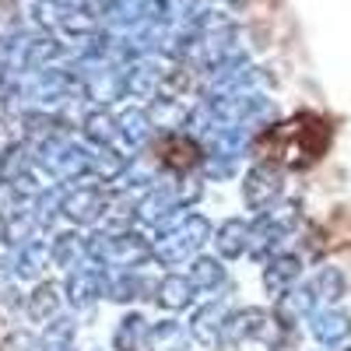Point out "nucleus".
Instances as JSON below:
<instances>
[{"label":"nucleus","instance_id":"obj_1","mask_svg":"<svg viewBox=\"0 0 351 351\" xmlns=\"http://www.w3.org/2000/svg\"><path fill=\"white\" fill-rule=\"evenodd\" d=\"M148 256H152V243L134 228L95 232V236L84 239V260L102 263V267L112 271H137Z\"/></svg>","mask_w":351,"mask_h":351},{"label":"nucleus","instance_id":"obj_2","mask_svg":"<svg viewBox=\"0 0 351 351\" xmlns=\"http://www.w3.org/2000/svg\"><path fill=\"white\" fill-rule=\"evenodd\" d=\"M211 232L215 228L204 215H183L172 228H165L152 243V256L158 263H165V267H176L183 260H193L204 250V243H211Z\"/></svg>","mask_w":351,"mask_h":351},{"label":"nucleus","instance_id":"obj_3","mask_svg":"<svg viewBox=\"0 0 351 351\" xmlns=\"http://www.w3.org/2000/svg\"><path fill=\"white\" fill-rule=\"evenodd\" d=\"M39 165L53 176V180H81V176H88V165H92V152L81 148V144L67 141V137H49L39 144Z\"/></svg>","mask_w":351,"mask_h":351},{"label":"nucleus","instance_id":"obj_4","mask_svg":"<svg viewBox=\"0 0 351 351\" xmlns=\"http://www.w3.org/2000/svg\"><path fill=\"white\" fill-rule=\"evenodd\" d=\"M291 228H295V215L291 211H260V221L253 225V239H250V256L271 260V256L285 253Z\"/></svg>","mask_w":351,"mask_h":351},{"label":"nucleus","instance_id":"obj_5","mask_svg":"<svg viewBox=\"0 0 351 351\" xmlns=\"http://www.w3.org/2000/svg\"><path fill=\"white\" fill-rule=\"evenodd\" d=\"M169 71V56L162 53H144V56H134L120 67V77H123V95H134V99H155L158 88H162V77Z\"/></svg>","mask_w":351,"mask_h":351},{"label":"nucleus","instance_id":"obj_6","mask_svg":"<svg viewBox=\"0 0 351 351\" xmlns=\"http://www.w3.org/2000/svg\"><path fill=\"white\" fill-rule=\"evenodd\" d=\"M278 327V319L271 313H263L256 306H246V309H236V313H228L225 316V327H221V344L225 348H239L246 341H271Z\"/></svg>","mask_w":351,"mask_h":351},{"label":"nucleus","instance_id":"obj_7","mask_svg":"<svg viewBox=\"0 0 351 351\" xmlns=\"http://www.w3.org/2000/svg\"><path fill=\"white\" fill-rule=\"evenodd\" d=\"M285 190V172L274 162H256L243 180V200L250 211H267Z\"/></svg>","mask_w":351,"mask_h":351},{"label":"nucleus","instance_id":"obj_8","mask_svg":"<svg viewBox=\"0 0 351 351\" xmlns=\"http://www.w3.org/2000/svg\"><path fill=\"white\" fill-rule=\"evenodd\" d=\"M256 67L246 60V56H232V60L218 64L208 71L204 84H208V95H225V92H246V88L256 84Z\"/></svg>","mask_w":351,"mask_h":351},{"label":"nucleus","instance_id":"obj_9","mask_svg":"<svg viewBox=\"0 0 351 351\" xmlns=\"http://www.w3.org/2000/svg\"><path fill=\"white\" fill-rule=\"evenodd\" d=\"M60 215L74 225H99L106 218V193L99 186H74L60 197Z\"/></svg>","mask_w":351,"mask_h":351},{"label":"nucleus","instance_id":"obj_10","mask_svg":"<svg viewBox=\"0 0 351 351\" xmlns=\"http://www.w3.org/2000/svg\"><path fill=\"white\" fill-rule=\"evenodd\" d=\"M64 299L77 309V313H92L99 299H106V274L95 267H81L71 271L64 281Z\"/></svg>","mask_w":351,"mask_h":351},{"label":"nucleus","instance_id":"obj_11","mask_svg":"<svg viewBox=\"0 0 351 351\" xmlns=\"http://www.w3.org/2000/svg\"><path fill=\"white\" fill-rule=\"evenodd\" d=\"M309 334L319 341V344H327V348H337L351 337V313L337 309V306H324V309H313L309 316Z\"/></svg>","mask_w":351,"mask_h":351},{"label":"nucleus","instance_id":"obj_12","mask_svg":"<svg viewBox=\"0 0 351 351\" xmlns=\"http://www.w3.org/2000/svg\"><path fill=\"white\" fill-rule=\"evenodd\" d=\"M316 306L319 302H316L309 285H302V288L291 285L288 291H281V295L274 299V319H278V327H295V324H302V319L313 316Z\"/></svg>","mask_w":351,"mask_h":351},{"label":"nucleus","instance_id":"obj_13","mask_svg":"<svg viewBox=\"0 0 351 351\" xmlns=\"http://www.w3.org/2000/svg\"><path fill=\"white\" fill-rule=\"evenodd\" d=\"M250 239H253V225L246 218H228L218 225V232H211V243L221 260H239L243 253H250Z\"/></svg>","mask_w":351,"mask_h":351},{"label":"nucleus","instance_id":"obj_14","mask_svg":"<svg viewBox=\"0 0 351 351\" xmlns=\"http://www.w3.org/2000/svg\"><path fill=\"white\" fill-rule=\"evenodd\" d=\"M302 278V256L295 253H278L267 260V267H263V291L267 295H281V291H288L291 285H299Z\"/></svg>","mask_w":351,"mask_h":351},{"label":"nucleus","instance_id":"obj_15","mask_svg":"<svg viewBox=\"0 0 351 351\" xmlns=\"http://www.w3.org/2000/svg\"><path fill=\"white\" fill-rule=\"evenodd\" d=\"M197 299V288L190 285V278L183 274H169L155 285V302L165 309V313H180V309H190Z\"/></svg>","mask_w":351,"mask_h":351},{"label":"nucleus","instance_id":"obj_16","mask_svg":"<svg viewBox=\"0 0 351 351\" xmlns=\"http://www.w3.org/2000/svg\"><path fill=\"white\" fill-rule=\"evenodd\" d=\"M158 281L152 278H141L137 271H116L112 278H106V299L109 302H134L144 299L148 291H155Z\"/></svg>","mask_w":351,"mask_h":351},{"label":"nucleus","instance_id":"obj_17","mask_svg":"<svg viewBox=\"0 0 351 351\" xmlns=\"http://www.w3.org/2000/svg\"><path fill=\"white\" fill-rule=\"evenodd\" d=\"M225 316H228L225 302H204L193 313V319H190V337L200 341V344H218L221 327H225Z\"/></svg>","mask_w":351,"mask_h":351},{"label":"nucleus","instance_id":"obj_18","mask_svg":"<svg viewBox=\"0 0 351 351\" xmlns=\"http://www.w3.org/2000/svg\"><path fill=\"white\" fill-rule=\"evenodd\" d=\"M152 120H148V109H123L120 116H116V137H120L127 148H144V144L152 141Z\"/></svg>","mask_w":351,"mask_h":351},{"label":"nucleus","instance_id":"obj_19","mask_svg":"<svg viewBox=\"0 0 351 351\" xmlns=\"http://www.w3.org/2000/svg\"><path fill=\"white\" fill-rule=\"evenodd\" d=\"M148 120L155 130H183L186 120H190V106H183V99H165V95H155L152 106H148Z\"/></svg>","mask_w":351,"mask_h":351},{"label":"nucleus","instance_id":"obj_20","mask_svg":"<svg viewBox=\"0 0 351 351\" xmlns=\"http://www.w3.org/2000/svg\"><path fill=\"white\" fill-rule=\"evenodd\" d=\"M60 302H64L60 285L43 281V285L32 291V295L25 299V316L32 319V324H46V319H53L56 313H60Z\"/></svg>","mask_w":351,"mask_h":351},{"label":"nucleus","instance_id":"obj_21","mask_svg":"<svg viewBox=\"0 0 351 351\" xmlns=\"http://www.w3.org/2000/svg\"><path fill=\"white\" fill-rule=\"evenodd\" d=\"M49 267V246L39 239H28L25 246H18L14 253V274L21 281H39Z\"/></svg>","mask_w":351,"mask_h":351},{"label":"nucleus","instance_id":"obj_22","mask_svg":"<svg viewBox=\"0 0 351 351\" xmlns=\"http://www.w3.org/2000/svg\"><path fill=\"white\" fill-rule=\"evenodd\" d=\"M81 134L95 144V148H112L116 144V116L99 106L92 112H84V120H81Z\"/></svg>","mask_w":351,"mask_h":351},{"label":"nucleus","instance_id":"obj_23","mask_svg":"<svg viewBox=\"0 0 351 351\" xmlns=\"http://www.w3.org/2000/svg\"><path fill=\"white\" fill-rule=\"evenodd\" d=\"M144 341H148V351H186L190 334L176 319H158V324L148 327V337Z\"/></svg>","mask_w":351,"mask_h":351},{"label":"nucleus","instance_id":"obj_24","mask_svg":"<svg viewBox=\"0 0 351 351\" xmlns=\"http://www.w3.org/2000/svg\"><path fill=\"white\" fill-rule=\"evenodd\" d=\"M81 260H84V236H77V232H60V236H53L49 263H56L60 271H74Z\"/></svg>","mask_w":351,"mask_h":351},{"label":"nucleus","instance_id":"obj_25","mask_svg":"<svg viewBox=\"0 0 351 351\" xmlns=\"http://www.w3.org/2000/svg\"><path fill=\"white\" fill-rule=\"evenodd\" d=\"M148 337V319L141 313H127L112 330V351H141Z\"/></svg>","mask_w":351,"mask_h":351},{"label":"nucleus","instance_id":"obj_26","mask_svg":"<svg viewBox=\"0 0 351 351\" xmlns=\"http://www.w3.org/2000/svg\"><path fill=\"white\" fill-rule=\"evenodd\" d=\"M74 334H77V319L74 316H60L46 319V334L39 337L43 351H74Z\"/></svg>","mask_w":351,"mask_h":351},{"label":"nucleus","instance_id":"obj_27","mask_svg":"<svg viewBox=\"0 0 351 351\" xmlns=\"http://www.w3.org/2000/svg\"><path fill=\"white\" fill-rule=\"evenodd\" d=\"M127 169H130V158L127 155L112 152V148H99L92 155V165H88V176H92L95 183H116Z\"/></svg>","mask_w":351,"mask_h":351},{"label":"nucleus","instance_id":"obj_28","mask_svg":"<svg viewBox=\"0 0 351 351\" xmlns=\"http://www.w3.org/2000/svg\"><path fill=\"white\" fill-rule=\"evenodd\" d=\"M309 288H313L316 302H324V306H334V302H341V299H344V291H348V281H344L341 267H319V271L313 274Z\"/></svg>","mask_w":351,"mask_h":351},{"label":"nucleus","instance_id":"obj_29","mask_svg":"<svg viewBox=\"0 0 351 351\" xmlns=\"http://www.w3.org/2000/svg\"><path fill=\"white\" fill-rule=\"evenodd\" d=\"M190 285L197 291H215L225 285V267H221V260L215 256H193V267H190Z\"/></svg>","mask_w":351,"mask_h":351},{"label":"nucleus","instance_id":"obj_30","mask_svg":"<svg viewBox=\"0 0 351 351\" xmlns=\"http://www.w3.org/2000/svg\"><path fill=\"white\" fill-rule=\"evenodd\" d=\"M64 11H67L64 0H32V4H28V21H32L39 32L56 36V32H60V18H64Z\"/></svg>","mask_w":351,"mask_h":351},{"label":"nucleus","instance_id":"obj_31","mask_svg":"<svg viewBox=\"0 0 351 351\" xmlns=\"http://www.w3.org/2000/svg\"><path fill=\"white\" fill-rule=\"evenodd\" d=\"M36 215L32 211H14L11 218H4V221H0V236H4V243H11V246H25L28 239H32L36 236Z\"/></svg>","mask_w":351,"mask_h":351},{"label":"nucleus","instance_id":"obj_32","mask_svg":"<svg viewBox=\"0 0 351 351\" xmlns=\"http://www.w3.org/2000/svg\"><path fill=\"white\" fill-rule=\"evenodd\" d=\"M60 190H39L36 193V204H32V215H36V225L39 228H49L53 218L60 215Z\"/></svg>","mask_w":351,"mask_h":351},{"label":"nucleus","instance_id":"obj_33","mask_svg":"<svg viewBox=\"0 0 351 351\" xmlns=\"http://www.w3.org/2000/svg\"><path fill=\"white\" fill-rule=\"evenodd\" d=\"M236 162L239 158H232V155H204V180H228L232 172H236Z\"/></svg>","mask_w":351,"mask_h":351},{"label":"nucleus","instance_id":"obj_34","mask_svg":"<svg viewBox=\"0 0 351 351\" xmlns=\"http://www.w3.org/2000/svg\"><path fill=\"white\" fill-rule=\"evenodd\" d=\"M172 190H176V200H180V208H190V204H197V200L204 197V183L193 180V176H183V180H176Z\"/></svg>","mask_w":351,"mask_h":351},{"label":"nucleus","instance_id":"obj_35","mask_svg":"<svg viewBox=\"0 0 351 351\" xmlns=\"http://www.w3.org/2000/svg\"><path fill=\"white\" fill-rule=\"evenodd\" d=\"M14 88H18V71H14L8 60H0V102L11 99Z\"/></svg>","mask_w":351,"mask_h":351},{"label":"nucleus","instance_id":"obj_36","mask_svg":"<svg viewBox=\"0 0 351 351\" xmlns=\"http://www.w3.org/2000/svg\"><path fill=\"white\" fill-rule=\"evenodd\" d=\"M4 351H43V344H39L32 334L18 330V334H11V337L4 341Z\"/></svg>","mask_w":351,"mask_h":351},{"label":"nucleus","instance_id":"obj_37","mask_svg":"<svg viewBox=\"0 0 351 351\" xmlns=\"http://www.w3.org/2000/svg\"><path fill=\"white\" fill-rule=\"evenodd\" d=\"M344 351H351V348H344Z\"/></svg>","mask_w":351,"mask_h":351}]
</instances>
